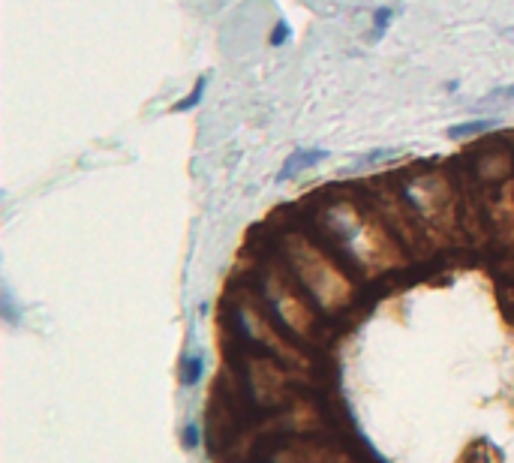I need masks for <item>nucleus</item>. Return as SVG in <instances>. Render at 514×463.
I'll use <instances>...</instances> for the list:
<instances>
[{"mask_svg": "<svg viewBox=\"0 0 514 463\" xmlns=\"http://www.w3.org/2000/svg\"><path fill=\"white\" fill-rule=\"evenodd\" d=\"M310 226L358 280L388 277L394 271H403L412 259V253L364 187L325 193L313 205Z\"/></svg>", "mask_w": 514, "mask_h": 463, "instance_id": "nucleus-1", "label": "nucleus"}, {"mask_svg": "<svg viewBox=\"0 0 514 463\" xmlns=\"http://www.w3.org/2000/svg\"><path fill=\"white\" fill-rule=\"evenodd\" d=\"M328 157H331V154H328V151H322V148H304V151H295V154L283 163V169H280L277 181H289V178L301 175L304 169H313L319 160H328Z\"/></svg>", "mask_w": 514, "mask_h": 463, "instance_id": "nucleus-9", "label": "nucleus"}, {"mask_svg": "<svg viewBox=\"0 0 514 463\" xmlns=\"http://www.w3.org/2000/svg\"><path fill=\"white\" fill-rule=\"evenodd\" d=\"M184 442H187V448H196V445H199V427H196V424H190V427L184 430Z\"/></svg>", "mask_w": 514, "mask_h": 463, "instance_id": "nucleus-16", "label": "nucleus"}, {"mask_svg": "<svg viewBox=\"0 0 514 463\" xmlns=\"http://www.w3.org/2000/svg\"><path fill=\"white\" fill-rule=\"evenodd\" d=\"M289 37H292V28H289L286 19H280V22L274 25V31H271V46H283Z\"/></svg>", "mask_w": 514, "mask_h": 463, "instance_id": "nucleus-14", "label": "nucleus"}, {"mask_svg": "<svg viewBox=\"0 0 514 463\" xmlns=\"http://www.w3.org/2000/svg\"><path fill=\"white\" fill-rule=\"evenodd\" d=\"M427 247L445 250L463 241V193L454 178L439 166H415L397 178Z\"/></svg>", "mask_w": 514, "mask_h": 463, "instance_id": "nucleus-3", "label": "nucleus"}, {"mask_svg": "<svg viewBox=\"0 0 514 463\" xmlns=\"http://www.w3.org/2000/svg\"><path fill=\"white\" fill-rule=\"evenodd\" d=\"M202 370H205V358L196 352V355H190L187 358V367H184V382L187 385H196L199 379H202Z\"/></svg>", "mask_w": 514, "mask_h": 463, "instance_id": "nucleus-12", "label": "nucleus"}, {"mask_svg": "<svg viewBox=\"0 0 514 463\" xmlns=\"http://www.w3.org/2000/svg\"><path fill=\"white\" fill-rule=\"evenodd\" d=\"M232 304H235V322H238L241 334L247 337V343L253 346V352L277 358L283 367H289L295 376H301L307 382V376L313 370V358L307 352H301L298 340L274 319L262 292L244 286V289H238Z\"/></svg>", "mask_w": 514, "mask_h": 463, "instance_id": "nucleus-5", "label": "nucleus"}, {"mask_svg": "<svg viewBox=\"0 0 514 463\" xmlns=\"http://www.w3.org/2000/svg\"><path fill=\"white\" fill-rule=\"evenodd\" d=\"M259 292L274 313V319L298 340V343H322V310L307 295V289L298 283L292 268L283 262V256L274 250L268 259H262L259 271Z\"/></svg>", "mask_w": 514, "mask_h": 463, "instance_id": "nucleus-4", "label": "nucleus"}, {"mask_svg": "<svg viewBox=\"0 0 514 463\" xmlns=\"http://www.w3.org/2000/svg\"><path fill=\"white\" fill-rule=\"evenodd\" d=\"M469 196L475 199L487 235L502 247L514 250V175L493 184H478L475 178H466Z\"/></svg>", "mask_w": 514, "mask_h": 463, "instance_id": "nucleus-6", "label": "nucleus"}, {"mask_svg": "<svg viewBox=\"0 0 514 463\" xmlns=\"http://www.w3.org/2000/svg\"><path fill=\"white\" fill-rule=\"evenodd\" d=\"M277 253L325 316H343L358 304V277L319 238L301 229H286L277 235Z\"/></svg>", "mask_w": 514, "mask_h": 463, "instance_id": "nucleus-2", "label": "nucleus"}, {"mask_svg": "<svg viewBox=\"0 0 514 463\" xmlns=\"http://www.w3.org/2000/svg\"><path fill=\"white\" fill-rule=\"evenodd\" d=\"M496 100H514V85L511 88H502V91H493V94H487L478 106H487V103H496Z\"/></svg>", "mask_w": 514, "mask_h": 463, "instance_id": "nucleus-15", "label": "nucleus"}, {"mask_svg": "<svg viewBox=\"0 0 514 463\" xmlns=\"http://www.w3.org/2000/svg\"><path fill=\"white\" fill-rule=\"evenodd\" d=\"M343 463H349V460H343Z\"/></svg>", "mask_w": 514, "mask_h": 463, "instance_id": "nucleus-17", "label": "nucleus"}, {"mask_svg": "<svg viewBox=\"0 0 514 463\" xmlns=\"http://www.w3.org/2000/svg\"><path fill=\"white\" fill-rule=\"evenodd\" d=\"M205 88H208V76H202V79L196 82V88H193L181 103L172 106V112H190V109H196V106L202 103V97H205Z\"/></svg>", "mask_w": 514, "mask_h": 463, "instance_id": "nucleus-11", "label": "nucleus"}, {"mask_svg": "<svg viewBox=\"0 0 514 463\" xmlns=\"http://www.w3.org/2000/svg\"><path fill=\"white\" fill-rule=\"evenodd\" d=\"M391 19H394V10H388V7L376 10V16H373V37H379L391 25Z\"/></svg>", "mask_w": 514, "mask_h": 463, "instance_id": "nucleus-13", "label": "nucleus"}, {"mask_svg": "<svg viewBox=\"0 0 514 463\" xmlns=\"http://www.w3.org/2000/svg\"><path fill=\"white\" fill-rule=\"evenodd\" d=\"M244 370H247L250 397L259 406H292L298 400V397H292V379H301V376H295L277 358H271V355H253L250 352L247 361H244Z\"/></svg>", "mask_w": 514, "mask_h": 463, "instance_id": "nucleus-7", "label": "nucleus"}, {"mask_svg": "<svg viewBox=\"0 0 514 463\" xmlns=\"http://www.w3.org/2000/svg\"><path fill=\"white\" fill-rule=\"evenodd\" d=\"M274 463H343L340 451L307 436H295L292 442L280 445L271 457Z\"/></svg>", "mask_w": 514, "mask_h": 463, "instance_id": "nucleus-8", "label": "nucleus"}, {"mask_svg": "<svg viewBox=\"0 0 514 463\" xmlns=\"http://www.w3.org/2000/svg\"><path fill=\"white\" fill-rule=\"evenodd\" d=\"M499 127V121L496 118H481V121H466V124H454V127H448V139H463V136H484V133H490V130H496Z\"/></svg>", "mask_w": 514, "mask_h": 463, "instance_id": "nucleus-10", "label": "nucleus"}]
</instances>
